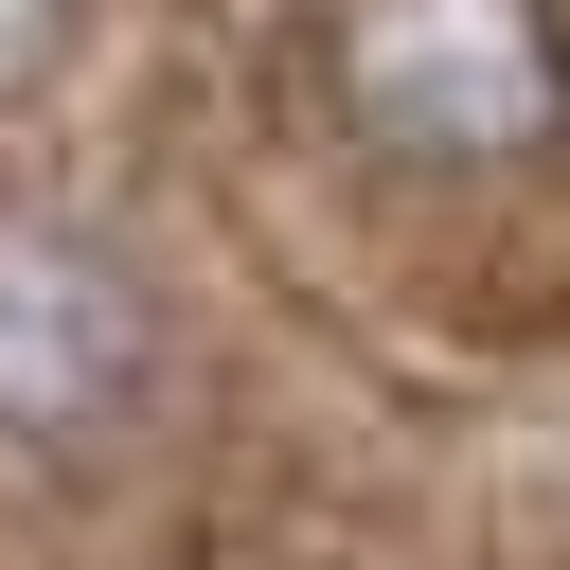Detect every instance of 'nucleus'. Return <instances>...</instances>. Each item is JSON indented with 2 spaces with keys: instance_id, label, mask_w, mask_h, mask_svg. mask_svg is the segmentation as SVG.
Returning <instances> with one entry per match:
<instances>
[{
  "instance_id": "1",
  "label": "nucleus",
  "mask_w": 570,
  "mask_h": 570,
  "mask_svg": "<svg viewBox=\"0 0 570 570\" xmlns=\"http://www.w3.org/2000/svg\"><path fill=\"white\" fill-rule=\"evenodd\" d=\"M321 107L374 178H517L570 125V18L552 0H321Z\"/></svg>"
},
{
  "instance_id": "2",
  "label": "nucleus",
  "mask_w": 570,
  "mask_h": 570,
  "mask_svg": "<svg viewBox=\"0 0 570 570\" xmlns=\"http://www.w3.org/2000/svg\"><path fill=\"white\" fill-rule=\"evenodd\" d=\"M160 392H178L160 285L107 232L0 196V481H107L160 428Z\"/></svg>"
},
{
  "instance_id": "3",
  "label": "nucleus",
  "mask_w": 570,
  "mask_h": 570,
  "mask_svg": "<svg viewBox=\"0 0 570 570\" xmlns=\"http://www.w3.org/2000/svg\"><path fill=\"white\" fill-rule=\"evenodd\" d=\"M53 53H71V0H0V107H18Z\"/></svg>"
}]
</instances>
